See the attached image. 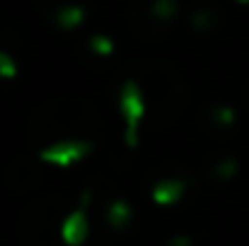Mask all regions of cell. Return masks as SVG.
<instances>
[{
  "label": "cell",
  "instance_id": "4",
  "mask_svg": "<svg viewBox=\"0 0 249 246\" xmlns=\"http://www.w3.org/2000/svg\"><path fill=\"white\" fill-rule=\"evenodd\" d=\"M186 191H189V181H184V179H162L153 186L150 200L158 208H174L184 200Z\"/></svg>",
  "mask_w": 249,
  "mask_h": 246
},
{
  "label": "cell",
  "instance_id": "2",
  "mask_svg": "<svg viewBox=\"0 0 249 246\" xmlns=\"http://www.w3.org/2000/svg\"><path fill=\"white\" fill-rule=\"evenodd\" d=\"M92 203V191H85L80 203L68 210V215L58 225V239L63 246H85L89 242V215L87 208Z\"/></svg>",
  "mask_w": 249,
  "mask_h": 246
},
{
  "label": "cell",
  "instance_id": "3",
  "mask_svg": "<svg viewBox=\"0 0 249 246\" xmlns=\"http://www.w3.org/2000/svg\"><path fill=\"white\" fill-rule=\"evenodd\" d=\"M92 148L94 145L85 143V140H63V143H53V145L44 148L39 152V160L51 166H58V169H68L80 160H85L92 152Z\"/></svg>",
  "mask_w": 249,
  "mask_h": 246
},
{
  "label": "cell",
  "instance_id": "1",
  "mask_svg": "<svg viewBox=\"0 0 249 246\" xmlns=\"http://www.w3.org/2000/svg\"><path fill=\"white\" fill-rule=\"evenodd\" d=\"M119 109H121V116L126 121V133H124V140H126V148H138L141 145V135H138V128H141V121L145 116V99H143V92L141 87L133 80H128L121 87V94H119Z\"/></svg>",
  "mask_w": 249,
  "mask_h": 246
},
{
  "label": "cell",
  "instance_id": "5",
  "mask_svg": "<svg viewBox=\"0 0 249 246\" xmlns=\"http://www.w3.org/2000/svg\"><path fill=\"white\" fill-rule=\"evenodd\" d=\"M133 217H136V210H133V205H131L126 198H114V200L107 205V210H104V222H107V227H109L111 232H116V234L126 232V230L131 227Z\"/></svg>",
  "mask_w": 249,
  "mask_h": 246
},
{
  "label": "cell",
  "instance_id": "10",
  "mask_svg": "<svg viewBox=\"0 0 249 246\" xmlns=\"http://www.w3.org/2000/svg\"><path fill=\"white\" fill-rule=\"evenodd\" d=\"M215 118H220V121H232V116H230V111H228V109H220Z\"/></svg>",
  "mask_w": 249,
  "mask_h": 246
},
{
  "label": "cell",
  "instance_id": "6",
  "mask_svg": "<svg viewBox=\"0 0 249 246\" xmlns=\"http://www.w3.org/2000/svg\"><path fill=\"white\" fill-rule=\"evenodd\" d=\"M83 22H85V7H80V5H66V7H61L56 12V24L61 29L71 32V29H78Z\"/></svg>",
  "mask_w": 249,
  "mask_h": 246
},
{
  "label": "cell",
  "instance_id": "11",
  "mask_svg": "<svg viewBox=\"0 0 249 246\" xmlns=\"http://www.w3.org/2000/svg\"><path fill=\"white\" fill-rule=\"evenodd\" d=\"M242 2H245V0H242Z\"/></svg>",
  "mask_w": 249,
  "mask_h": 246
},
{
  "label": "cell",
  "instance_id": "7",
  "mask_svg": "<svg viewBox=\"0 0 249 246\" xmlns=\"http://www.w3.org/2000/svg\"><path fill=\"white\" fill-rule=\"evenodd\" d=\"M89 49L97 53V56H111L114 53V49H116V44L109 39V36H104V34H97V36H92L89 39Z\"/></svg>",
  "mask_w": 249,
  "mask_h": 246
},
{
  "label": "cell",
  "instance_id": "9",
  "mask_svg": "<svg viewBox=\"0 0 249 246\" xmlns=\"http://www.w3.org/2000/svg\"><path fill=\"white\" fill-rule=\"evenodd\" d=\"M174 10H177V2H174V0H158L155 7H153V12H155L158 17H162V19L174 17Z\"/></svg>",
  "mask_w": 249,
  "mask_h": 246
},
{
  "label": "cell",
  "instance_id": "8",
  "mask_svg": "<svg viewBox=\"0 0 249 246\" xmlns=\"http://www.w3.org/2000/svg\"><path fill=\"white\" fill-rule=\"evenodd\" d=\"M0 78L2 80H15L17 78V63L12 61V56L0 51Z\"/></svg>",
  "mask_w": 249,
  "mask_h": 246
}]
</instances>
